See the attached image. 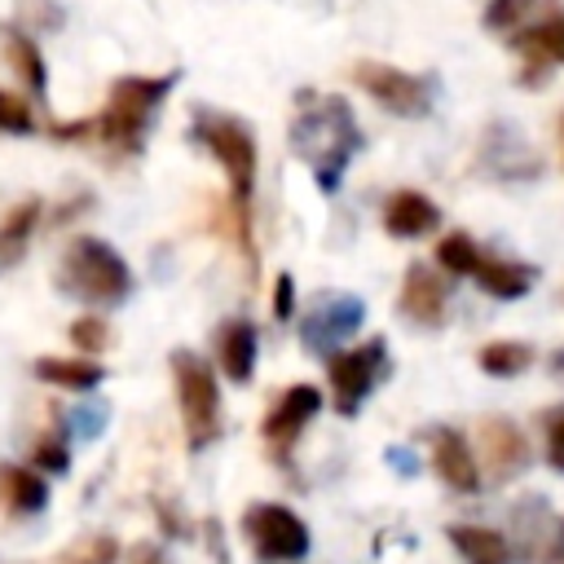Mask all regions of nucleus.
<instances>
[{
    "mask_svg": "<svg viewBox=\"0 0 564 564\" xmlns=\"http://www.w3.org/2000/svg\"><path fill=\"white\" fill-rule=\"evenodd\" d=\"M106 317H79V322H70V344L79 348V352H97L101 344H106Z\"/></svg>",
    "mask_w": 564,
    "mask_h": 564,
    "instance_id": "bb28decb",
    "label": "nucleus"
},
{
    "mask_svg": "<svg viewBox=\"0 0 564 564\" xmlns=\"http://www.w3.org/2000/svg\"><path fill=\"white\" fill-rule=\"evenodd\" d=\"M546 13H560L555 0H489L485 9V26L498 31V35H516L520 26L546 18Z\"/></svg>",
    "mask_w": 564,
    "mask_h": 564,
    "instance_id": "aec40b11",
    "label": "nucleus"
},
{
    "mask_svg": "<svg viewBox=\"0 0 564 564\" xmlns=\"http://www.w3.org/2000/svg\"><path fill=\"white\" fill-rule=\"evenodd\" d=\"M128 564H167V555H163L154 542H137V546L128 551Z\"/></svg>",
    "mask_w": 564,
    "mask_h": 564,
    "instance_id": "2f4dec72",
    "label": "nucleus"
},
{
    "mask_svg": "<svg viewBox=\"0 0 564 564\" xmlns=\"http://www.w3.org/2000/svg\"><path fill=\"white\" fill-rule=\"evenodd\" d=\"M115 560H119V542L110 533H84L79 542L57 551L53 564H115Z\"/></svg>",
    "mask_w": 564,
    "mask_h": 564,
    "instance_id": "b1692460",
    "label": "nucleus"
},
{
    "mask_svg": "<svg viewBox=\"0 0 564 564\" xmlns=\"http://www.w3.org/2000/svg\"><path fill=\"white\" fill-rule=\"evenodd\" d=\"M31 458H35L44 471H66V467H70V449H66L62 436H40L35 449H31Z\"/></svg>",
    "mask_w": 564,
    "mask_h": 564,
    "instance_id": "cd10ccee",
    "label": "nucleus"
},
{
    "mask_svg": "<svg viewBox=\"0 0 564 564\" xmlns=\"http://www.w3.org/2000/svg\"><path fill=\"white\" fill-rule=\"evenodd\" d=\"M467 278H476L489 295H498V300H516V295H524L533 282H538V269L533 264H520V260H502V256H476V264H471V273Z\"/></svg>",
    "mask_w": 564,
    "mask_h": 564,
    "instance_id": "2eb2a0df",
    "label": "nucleus"
},
{
    "mask_svg": "<svg viewBox=\"0 0 564 564\" xmlns=\"http://www.w3.org/2000/svg\"><path fill=\"white\" fill-rule=\"evenodd\" d=\"M366 317V304L357 295H326L304 322H300V339L308 352H335Z\"/></svg>",
    "mask_w": 564,
    "mask_h": 564,
    "instance_id": "1a4fd4ad",
    "label": "nucleus"
},
{
    "mask_svg": "<svg viewBox=\"0 0 564 564\" xmlns=\"http://www.w3.org/2000/svg\"><path fill=\"white\" fill-rule=\"evenodd\" d=\"M291 304H295V282H291V273H282L278 286H273V313L291 317Z\"/></svg>",
    "mask_w": 564,
    "mask_h": 564,
    "instance_id": "7c9ffc66",
    "label": "nucleus"
},
{
    "mask_svg": "<svg viewBox=\"0 0 564 564\" xmlns=\"http://www.w3.org/2000/svg\"><path fill=\"white\" fill-rule=\"evenodd\" d=\"M172 379H176V401H181V419H185V441H189V449L212 445L216 432H220V388H216L212 366H207L198 352L176 348V352H172Z\"/></svg>",
    "mask_w": 564,
    "mask_h": 564,
    "instance_id": "39448f33",
    "label": "nucleus"
},
{
    "mask_svg": "<svg viewBox=\"0 0 564 564\" xmlns=\"http://www.w3.org/2000/svg\"><path fill=\"white\" fill-rule=\"evenodd\" d=\"M546 458H551V467L564 471V405L546 414Z\"/></svg>",
    "mask_w": 564,
    "mask_h": 564,
    "instance_id": "c85d7f7f",
    "label": "nucleus"
},
{
    "mask_svg": "<svg viewBox=\"0 0 564 564\" xmlns=\"http://www.w3.org/2000/svg\"><path fill=\"white\" fill-rule=\"evenodd\" d=\"M93 419H101V410H79V414H75L79 436H93V432H97V423H93Z\"/></svg>",
    "mask_w": 564,
    "mask_h": 564,
    "instance_id": "473e14b6",
    "label": "nucleus"
},
{
    "mask_svg": "<svg viewBox=\"0 0 564 564\" xmlns=\"http://www.w3.org/2000/svg\"><path fill=\"white\" fill-rule=\"evenodd\" d=\"M388 366V339H366L348 352L330 357V392H335V410L339 414H357L361 401L370 397L375 379Z\"/></svg>",
    "mask_w": 564,
    "mask_h": 564,
    "instance_id": "6e6552de",
    "label": "nucleus"
},
{
    "mask_svg": "<svg viewBox=\"0 0 564 564\" xmlns=\"http://www.w3.org/2000/svg\"><path fill=\"white\" fill-rule=\"evenodd\" d=\"M361 132L352 119V106L335 93H300V110L291 119V150L313 167L317 185L330 194L339 189V176L348 159L357 154Z\"/></svg>",
    "mask_w": 564,
    "mask_h": 564,
    "instance_id": "f257e3e1",
    "label": "nucleus"
},
{
    "mask_svg": "<svg viewBox=\"0 0 564 564\" xmlns=\"http://www.w3.org/2000/svg\"><path fill=\"white\" fill-rule=\"evenodd\" d=\"M352 79H357V88H366L388 115L419 119V115L432 110V79L410 75V70H401V66H388V62H357V66H352Z\"/></svg>",
    "mask_w": 564,
    "mask_h": 564,
    "instance_id": "0eeeda50",
    "label": "nucleus"
},
{
    "mask_svg": "<svg viewBox=\"0 0 564 564\" xmlns=\"http://www.w3.org/2000/svg\"><path fill=\"white\" fill-rule=\"evenodd\" d=\"M441 225V207L419 194V189H397L388 203H383V229L392 238H423Z\"/></svg>",
    "mask_w": 564,
    "mask_h": 564,
    "instance_id": "4468645a",
    "label": "nucleus"
},
{
    "mask_svg": "<svg viewBox=\"0 0 564 564\" xmlns=\"http://www.w3.org/2000/svg\"><path fill=\"white\" fill-rule=\"evenodd\" d=\"M194 141L212 150V159L229 176V216L238 247L247 256V273H256V247H251V189H256V137L242 119L216 115V110H194Z\"/></svg>",
    "mask_w": 564,
    "mask_h": 564,
    "instance_id": "f03ea898",
    "label": "nucleus"
},
{
    "mask_svg": "<svg viewBox=\"0 0 564 564\" xmlns=\"http://www.w3.org/2000/svg\"><path fill=\"white\" fill-rule=\"evenodd\" d=\"M551 375L564 379V348H555V357H551Z\"/></svg>",
    "mask_w": 564,
    "mask_h": 564,
    "instance_id": "72a5a7b5",
    "label": "nucleus"
},
{
    "mask_svg": "<svg viewBox=\"0 0 564 564\" xmlns=\"http://www.w3.org/2000/svg\"><path fill=\"white\" fill-rule=\"evenodd\" d=\"M242 533L256 551L260 564H291L308 555V529L291 507L278 502H256L242 516Z\"/></svg>",
    "mask_w": 564,
    "mask_h": 564,
    "instance_id": "423d86ee",
    "label": "nucleus"
},
{
    "mask_svg": "<svg viewBox=\"0 0 564 564\" xmlns=\"http://www.w3.org/2000/svg\"><path fill=\"white\" fill-rule=\"evenodd\" d=\"M0 502H4L9 511H18V516H31V511H44L48 489H44V480H40L35 471L4 463V467H0Z\"/></svg>",
    "mask_w": 564,
    "mask_h": 564,
    "instance_id": "6ab92c4d",
    "label": "nucleus"
},
{
    "mask_svg": "<svg viewBox=\"0 0 564 564\" xmlns=\"http://www.w3.org/2000/svg\"><path fill=\"white\" fill-rule=\"evenodd\" d=\"M0 132H35V115L26 106V97L0 88Z\"/></svg>",
    "mask_w": 564,
    "mask_h": 564,
    "instance_id": "a878e982",
    "label": "nucleus"
},
{
    "mask_svg": "<svg viewBox=\"0 0 564 564\" xmlns=\"http://www.w3.org/2000/svg\"><path fill=\"white\" fill-rule=\"evenodd\" d=\"M427 441H432V467H436V476L454 494H476L480 489V467H476V454H471L467 436L454 432V427H432Z\"/></svg>",
    "mask_w": 564,
    "mask_h": 564,
    "instance_id": "9b49d317",
    "label": "nucleus"
},
{
    "mask_svg": "<svg viewBox=\"0 0 564 564\" xmlns=\"http://www.w3.org/2000/svg\"><path fill=\"white\" fill-rule=\"evenodd\" d=\"M216 357H220V370L234 379V383H247L256 375V326L234 317L220 326V339H216Z\"/></svg>",
    "mask_w": 564,
    "mask_h": 564,
    "instance_id": "dca6fc26",
    "label": "nucleus"
},
{
    "mask_svg": "<svg viewBox=\"0 0 564 564\" xmlns=\"http://www.w3.org/2000/svg\"><path fill=\"white\" fill-rule=\"evenodd\" d=\"M317 410H322L317 388H313V383H291V388L282 392V401H278V405L269 410V419H264V436H269V445H273L278 454H286L291 441L304 432V423H308Z\"/></svg>",
    "mask_w": 564,
    "mask_h": 564,
    "instance_id": "f8f14e48",
    "label": "nucleus"
},
{
    "mask_svg": "<svg viewBox=\"0 0 564 564\" xmlns=\"http://www.w3.org/2000/svg\"><path fill=\"white\" fill-rule=\"evenodd\" d=\"M533 560H538V564H555V560H564V520H555V524L542 533V542L533 546Z\"/></svg>",
    "mask_w": 564,
    "mask_h": 564,
    "instance_id": "c756f323",
    "label": "nucleus"
},
{
    "mask_svg": "<svg viewBox=\"0 0 564 564\" xmlns=\"http://www.w3.org/2000/svg\"><path fill=\"white\" fill-rule=\"evenodd\" d=\"M35 225H40V198H22L18 207H9V216L0 220V269H13L26 256Z\"/></svg>",
    "mask_w": 564,
    "mask_h": 564,
    "instance_id": "a211bd4d",
    "label": "nucleus"
},
{
    "mask_svg": "<svg viewBox=\"0 0 564 564\" xmlns=\"http://www.w3.org/2000/svg\"><path fill=\"white\" fill-rule=\"evenodd\" d=\"M172 84H176V75H123V79H115L101 115L88 119V132L115 154H137L145 145V132H150Z\"/></svg>",
    "mask_w": 564,
    "mask_h": 564,
    "instance_id": "7ed1b4c3",
    "label": "nucleus"
},
{
    "mask_svg": "<svg viewBox=\"0 0 564 564\" xmlns=\"http://www.w3.org/2000/svg\"><path fill=\"white\" fill-rule=\"evenodd\" d=\"M560 300H564V286H560Z\"/></svg>",
    "mask_w": 564,
    "mask_h": 564,
    "instance_id": "f704fd0d",
    "label": "nucleus"
},
{
    "mask_svg": "<svg viewBox=\"0 0 564 564\" xmlns=\"http://www.w3.org/2000/svg\"><path fill=\"white\" fill-rule=\"evenodd\" d=\"M401 313L414 317L419 326H441L445 322V282L427 264H410L401 282Z\"/></svg>",
    "mask_w": 564,
    "mask_h": 564,
    "instance_id": "ddd939ff",
    "label": "nucleus"
},
{
    "mask_svg": "<svg viewBox=\"0 0 564 564\" xmlns=\"http://www.w3.org/2000/svg\"><path fill=\"white\" fill-rule=\"evenodd\" d=\"M35 375L44 379V383H57V388H97L101 383V366L97 361H84V357H44V361H35Z\"/></svg>",
    "mask_w": 564,
    "mask_h": 564,
    "instance_id": "4be33fe9",
    "label": "nucleus"
},
{
    "mask_svg": "<svg viewBox=\"0 0 564 564\" xmlns=\"http://www.w3.org/2000/svg\"><path fill=\"white\" fill-rule=\"evenodd\" d=\"M480 458L489 463V476L507 485L529 467V441L511 419H480Z\"/></svg>",
    "mask_w": 564,
    "mask_h": 564,
    "instance_id": "9d476101",
    "label": "nucleus"
},
{
    "mask_svg": "<svg viewBox=\"0 0 564 564\" xmlns=\"http://www.w3.org/2000/svg\"><path fill=\"white\" fill-rule=\"evenodd\" d=\"M529 366H533V348L524 339H494V344L480 348V370L494 375V379H511Z\"/></svg>",
    "mask_w": 564,
    "mask_h": 564,
    "instance_id": "5701e85b",
    "label": "nucleus"
},
{
    "mask_svg": "<svg viewBox=\"0 0 564 564\" xmlns=\"http://www.w3.org/2000/svg\"><path fill=\"white\" fill-rule=\"evenodd\" d=\"M476 256H480V247L467 238V234H445L441 242H436V260H441V269L445 273H471V264H476Z\"/></svg>",
    "mask_w": 564,
    "mask_h": 564,
    "instance_id": "393cba45",
    "label": "nucleus"
},
{
    "mask_svg": "<svg viewBox=\"0 0 564 564\" xmlns=\"http://www.w3.org/2000/svg\"><path fill=\"white\" fill-rule=\"evenodd\" d=\"M445 533H449L454 551L467 564H511V542L498 529H485V524H449Z\"/></svg>",
    "mask_w": 564,
    "mask_h": 564,
    "instance_id": "f3484780",
    "label": "nucleus"
},
{
    "mask_svg": "<svg viewBox=\"0 0 564 564\" xmlns=\"http://www.w3.org/2000/svg\"><path fill=\"white\" fill-rule=\"evenodd\" d=\"M0 44H4V57H9V66L18 70V79L40 97V93H44V62H40L35 40L22 35V31H13V26H4V31H0Z\"/></svg>",
    "mask_w": 564,
    "mask_h": 564,
    "instance_id": "412c9836",
    "label": "nucleus"
},
{
    "mask_svg": "<svg viewBox=\"0 0 564 564\" xmlns=\"http://www.w3.org/2000/svg\"><path fill=\"white\" fill-rule=\"evenodd\" d=\"M57 286L84 304H97V308H110L119 300H128L132 291V273L123 264V256L101 242V238H75L62 260H57Z\"/></svg>",
    "mask_w": 564,
    "mask_h": 564,
    "instance_id": "20e7f679",
    "label": "nucleus"
}]
</instances>
